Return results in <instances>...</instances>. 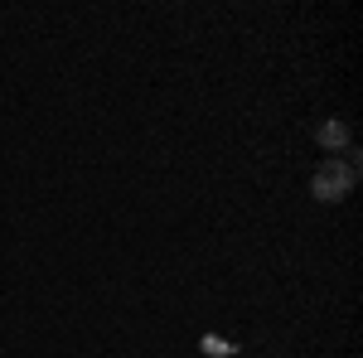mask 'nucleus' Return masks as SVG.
Listing matches in <instances>:
<instances>
[{
	"instance_id": "nucleus-1",
	"label": "nucleus",
	"mask_w": 363,
	"mask_h": 358,
	"mask_svg": "<svg viewBox=\"0 0 363 358\" xmlns=\"http://www.w3.org/2000/svg\"><path fill=\"white\" fill-rule=\"evenodd\" d=\"M354 184H359V150L330 155L325 165L310 174V194H315L320 203H339V198H349Z\"/></svg>"
},
{
	"instance_id": "nucleus-2",
	"label": "nucleus",
	"mask_w": 363,
	"mask_h": 358,
	"mask_svg": "<svg viewBox=\"0 0 363 358\" xmlns=\"http://www.w3.org/2000/svg\"><path fill=\"white\" fill-rule=\"evenodd\" d=\"M315 140H320L325 150H349V121H339V116L320 121V126H315Z\"/></svg>"
}]
</instances>
